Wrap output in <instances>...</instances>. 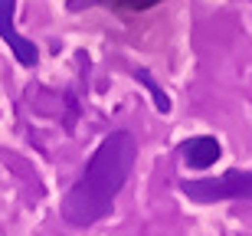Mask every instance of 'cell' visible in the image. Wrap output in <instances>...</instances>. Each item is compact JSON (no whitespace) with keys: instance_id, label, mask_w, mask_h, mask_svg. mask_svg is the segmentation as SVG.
<instances>
[{"instance_id":"obj_1","label":"cell","mask_w":252,"mask_h":236,"mask_svg":"<svg viewBox=\"0 0 252 236\" xmlns=\"http://www.w3.org/2000/svg\"><path fill=\"white\" fill-rule=\"evenodd\" d=\"M138 158V144L128 132H112L98 148H95L92 161L85 164L82 180H75L72 190L65 194L63 220L69 227H92L95 220H102L112 213V203L118 197V190L125 187L131 168Z\"/></svg>"},{"instance_id":"obj_2","label":"cell","mask_w":252,"mask_h":236,"mask_svg":"<svg viewBox=\"0 0 252 236\" xmlns=\"http://www.w3.org/2000/svg\"><path fill=\"white\" fill-rule=\"evenodd\" d=\"M180 190L196 203H213V200H249L252 197V170H226L223 177H200L184 180Z\"/></svg>"},{"instance_id":"obj_3","label":"cell","mask_w":252,"mask_h":236,"mask_svg":"<svg viewBox=\"0 0 252 236\" xmlns=\"http://www.w3.org/2000/svg\"><path fill=\"white\" fill-rule=\"evenodd\" d=\"M13 10H17V0H0V36L7 39V46L13 49L20 66H36L39 53L27 36L17 33V27H13Z\"/></svg>"},{"instance_id":"obj_4","label":"cell","mask_w":252,"mask_h":236,"mask_svg":"<svg viewBox=\"0 0 252 236\" xmlns=\"http://www.w3.org/2000/svg\"><path fill=\"white\" fill-rule=\"evenodd\" d=\"M220 154H223V148H220V141L210 138V135H200V138L184 141V161H187L190 168H196V170L213 168L216 161H220Z\"/></svg>"},{"instance_id":"obj_5","label":"cell","mask_w":252,"mask_h":236,"mask_svg":"<svg viewBox=\"0 0 252 236\" xmlns=\"http://www.w3.org/2000/svg\"><path fill=\"white\" fill-rule=\"evenodd\" d=\"M134 76H138L141 82L148 85V92H151V99H154V105H158L160 112H170V99H167V95H164V89H160V85L154 82V79H151V72H144V69H138V72H134Z\"/></svg>"},{"instance_id":"obj_6","label":"cell","mask_w":252,"mask_h":236,"mask_svg":"<svg viewBox=\"0 0 252 236\" xmlns=\"http://www.w3.org/2000/svg\"><path fill=\"white\" fill-rule=\"evenodd\" d=\"M102 3L112 10H122V13H138V10H148L154 3H160V0H102Z\"/></svg>"}]
</instances>
